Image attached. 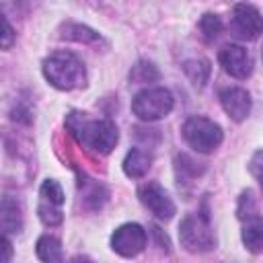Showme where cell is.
<instances>
[{"label":"cell","mask_w":263,"mask_h":263,"mask_svg":"<svg viewBox=\"0 0 263 263\" xmlns=\"http://www.w3.org/2000/svg\"><path fill=\"white\" fill-rule=\"evenodd\" d=\"M220 103L222 109L234 119V121H245L251 113V95L245 88L238 86H228L220 92Z\"/></svg>","instance_id":"10"},{"label":"cell","mask_w":263,"mask_h":263,"mask_svg":"<svg viewBox=\"0 0 263 263\" xmlns=\"http://www.w3.org/2000/svg\"><path fill=\"white\" fill-rule=\"evenodd\" d=\"M14 43V29L8 23L6 14L0 10V49H8Z\"/></svg>","instance_id":"21"},{"label":"cell","mask_w":263,"mask_h":263,"mask_svg":"<svg viewBox=\"0 0 263 263\" xmlns=\"http://www.w3.org/2000/svg\"><path fill=\"white\" fill-rule=\"evenodd\" d=\"M199 29H201L203 37H205L208 41H212V39H216V37L220 35V31H222V21H220L218 14L208 12V14L201 16V21H199Z\"/></svg>","instance_id":"19"},{"label":"cell","mask_w":263,"mask_h":263,"mask_svg":"<svg viewBox=\"0 0 263 263\" xmlns=\"http://www.w3.org/2000/svg\"><path fill=\"white\" fill-rule=\"evenodd\" d=\"M37 257L43 263H64L62 242L51 234H43L37 240Z\"/></svg>","instance_id":"13"},{"label":"cell","mask_w":263,"mask_h":263,"mask_svg":"<svg viewBox=\"0 0 263 263\" xmlns=\"http://www.w3.org/2000/svg\"><path fill=\"white\" fill-rule=\"evenodd\" d=\"M175 107L173 92L164 86H152L140 90L132 101V111L142 121H156L166 117Z\"/></svg>","instance_id":"3"},{"label":"cell","mask_w":263,"mask_h":263,"mask_svg":"<svg viewBox=\"0 0 263 263\" xmlns=\"http://www.w3.org/2000/svg\"><path fill=\"white\" fill-rule=\"evenodd\" d=\"M158 76H160L158 68L152 62H146V60H140L129 70V80L132 82H152V80H158Z\"/></svg>","instance_id":"18"},{"label":"cell","mask_w":263,"mask_h":263,"mask_svg":"<svg viewBox=\"0 0 263 263\" xmlns=\"http://www.w3.org/2000/svg\"><path fill=\"white\" fill-rule=\"evenodd\" d=\"M144 247H146V230L136 222L121 224L111 236V249L121 257H136L138 253L144 251Z\"/></svg>","instance_id":"6"},{"label":"cell","mask_w":263,"mask_h":263,"mask_svg":"<svg viewBox=\"0 0 263 263\" xmlns=\"http://www.w3.org/2000/svg\"><path fill=\"white\" fill-rule=\"evenodd\" d=\"M218 58L222 68L234 78H249L253 72V60L242 45H234V43L224 45Z\"/></svg>","instance_id":"8"},{"label":"cell","mask_w":263,"mask_h":263,"mask_svg":"<svg viewBox=\"0 0 263 263\" xmlns=\"http://www.w3.org/2000/svg\"><path fill=\"white\" fill-rule=\"evenodd\" d=\"M183 138L195 152L210 154L222 144L224 134H222V127L216 121L195 115V117H189L183 123Z\"/></svg>","instance_id":"4"},{"label":"cell","mask_w":263,"mask_h":263,"mask_svg":"<svg viewBox=\"0 0 263 263\" xmlns=\"http://www.w3.org/2000/svg\"><path fill=\"white\" fill-rule=\"evenodd\" d=\"M183 72L187 74V78L191 80L193 86L201 88L208 82V78H210V62L208 60H201V58L185 60L183 62Z\"/></svg>","instance_id":"14"},{"label":"cell","mask_w":263,"mask_h":263,"mask_svg":"<svg viewBox=\"0 0 263 263\" xmlns=\"http://www.w3.org/2000/svg\"><path fill=\"white\" fill-rule=\"evenodd\" d=\"M0 230L8 234H18L23 230V205L12 195L0 197Z\"/></svg>","instance_id":"11"},{"label":"cell","mask_w":263,"mask_h":263,"mask_svg":"<svg viewBox=\"0 0 263 263\" xmlns=\"http://www.w3.org/2000/svg\"><path fill=\"white\" fill-rule=\"evenodd\" d=\"M43 76L51 86L60 90H72V88L84 86L86 82L84 64L70 51H55L49 58H45Z\"/></svg>","instance_id":"2"},{"label":"cell","mask_w":263,"mask_h":263,"mask_svg":"<svg viewBox=\"0 0 263 263\" xmlns=\"http://www.w3.org/2000/svg\"><path fill=\"white\" fill-rule=\"evenodd\" d=\"M12 255H14V251H12L10 240L0 234V263H10L12 261Z\"/></svg>","instance_id":"22"},{"label":"cell","mask_w":263,"mask_h":263,"mask_svg":"<svg viewBox=\"0 0 263 263\" xmlns=\"http://www.w3.org/2000/svg\"><path fill=\"white\" fill-rule=\"evenodd\" d=\"M238 218L242 222H261L259 218V203H257V197L253 195V191H245L238 199V210H236Z\"/></svg>","instance_id":"16"},{"label":"cell","mask_w":263,"mask_h":263,"mask_svg":"<svg viewBox=\"0 0 263 263\" xmlns=\"http://www.w3.org/2000/svg\"><path fill=\"white\" fill-rule=\"evenodd\" d=\"M181 245L191 253H205L216 249V234L203 214H189L179 224Z\"/></svg>","instance_id":"5"},{"label":"cell","mask_w":263,"mask_h":263,"mask_svg":"<svg viewBox=\"0 0 263 263\" xmlns=\"http://www.w3.org/2000/svg\"><path fill=\"white\" fill-rule=\"evenodd\" d=\"M152 166V154L148 150H140V148H134L125 154L123 158V173L132 179H140L144 177Z\"/></svg>","instance_id":"12"},{"label":"cell","mask_w":263,"mask_h":263,"mask_svg":"<svg viewBox=\"0 0 263 263\" xmlns=\"http://www.w3.org/2000/svg\"><path fill=\"white\" fill-rule=\"evenodd\" d=\"M259 158H261V152L255 154V158H253V166H251V168H253V175H255L257 179H259Z\"/></svg>","instance_id":"23"},{"label":"cell","mask_w":263,"mask_h":263,"mask_svg":"<svg viewBox=\"0 0 263 263\" xmlns=\"http://www.w3.org/2000/svg\"><path fill=\"white\" fill-rule=\"evenodd\" d=\"M68 127L78 144L97 154H109L119 140L117 125L111 119H86L80 113H70Z\"/></svg>","instance_id":"1"},{"label":"cell","mask_w":263,"mask_h":263,"mask_svg":"<svg viewBox=\"0 0 263 263\" xmlns=\"http://www.w3.org/2000/svg\"><path fill=\"white\" fill-rule=\"evenodd\" d=\"M242 242L251 253H261V249H263V226H261V222H249L242 228Z\"/></svg>","instance_id":"17"},{"label":"cell","mask_w":263,"mask_h":263,"mask_svg":"<svg viewBox=\"0 0 263 263\" xmlns=\"http://www.w3.org/2000/svg\"><path fill=\"white\" fill-rule=\"evenodd\" d=\"M261 12L253 4H236L232 12V29L242 39H257L261 33Z\"/></svg>","instance_id":"9"},{"label":"cell","mask_w":263,"mask_h":263,"mask_svg":"<svg viewBox=\"0 0 263 263\" xmlns=\"http://www.w3.org/2000/svg\"><path fill=\"white\" fill-rule=\"evenodd\" d=\"M64 31H66L64 37L76 39V41H95V39H99V33H95L92 29H88L84 25H66Z\"/></svg>","instance_id":"20"},{"label":"cell","mask_w":263,"mask_h":263,"mask_svg":"<svg viewBox=\"0 0 263 263\" xmlns=\"http://www.w3.org/2000/svg\"><path fill=\"white\" fill-rule=\"evenodd\" d=\"M74 263H92L90 259H86V257H76L74 259Z\"/></svg>","instance_id":"24"},{"label":"cell","mask_w":263,"mask_h":263,"mask_svg":"<svg viewBox=\"0 0 263 263\" xmlns=\"http://www.w3.org/2000/svg\"><path fill=\"white\" fill-rule=\"evenodd\" d=\"M138 195H140V201H142L156 218H160V220H171V218L175 216V212H177V208H175L171 195H168V193L164 191V187H162L160 183H156V181L144 183V185L140 187Z\"/></svg>","instance_id":"7"},{"label":"cell","mask_w":263,"mask_h":263,"mask_svg":"<svg viewBox=\"0 0 263 263\" xmlns=\"http://www.w3.org/2000/svg\"><path fill=\"white\" fill-rule=\"evenodd\" d=\"M39 197H41L39 203H43V205L58 208V210H62V205H64V191H62L60 183L53 179L43 181V185L39 189Z\"/></svg>","instance_id":"15"}]
</instances>
